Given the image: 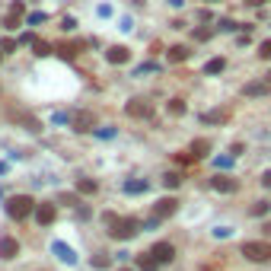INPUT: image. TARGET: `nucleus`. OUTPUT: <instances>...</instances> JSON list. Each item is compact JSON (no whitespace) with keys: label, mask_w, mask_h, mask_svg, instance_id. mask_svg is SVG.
Wrapping results in <instances>:
<instances>
[{"label":"nucleus","mask_w":271,"mask_h":271,"mask_svg":"<svg viewBox=\"0 0 271 271\" xmlns=\"http://www.w3.org/2000/svg\"><path fill=\"white\" fill-rule=\"evenodd\" d=\"M268 83H271V74H268Z\"/></svg>","instance_id":"obj_40"},{"label":"nucleus","mask_w":271,"mask_h":271,"mask_svg":"<svg viewBox=\"0 0 271 271\" xmlns=\"http://www.w3.org/2000/svg\"><path fill=\"white\" fill-rule=\"evenodd\" d=\"M211 188H214V191H223V195H233V191H239V182L230 179V176H220V172H217V176L211 179Z\"/></svg>","instance_id":"obj_10"},{"label":"nucleus","mask_w":271,"mask_h":271,"mask_svg":"<svg viewBox=\"0 0 271 271\" xmlns=\"http://www.w3.org/2000/svg\"><path fill=\"white\" fill-rule=\"evenodd\" d=\"M242 96H252V99H255V96H271V83L268 80L246 83V86H242Z\"/></svg>","instance_id":"obj_14"},{"label":"nucleus","mask_w":271,"mask_h":271,"mask_svg":"<svg viewBox=\"0 0 271 271\" xmlns=\"http://www.w3.org/2000/svg\"><path fill=\"white\" fill-rule=\"evenodd\" d=\"M32 48H36V55H39V58L51 55V45H48V42H39V39H36V42H32Z\"/></svg>","instance_id":"obj_25"},{"label":"nucleus","mask_w":271,"mask_h":271,"mask_svg":"<svg viewBox=\"0 0 271 271\" xmlns=\"http://www.w3.org/2000/svg\"><path fill=\"white\" fill-rule=\"evenodd\" d=\"M23 13H26L23 0H16V4L10 7V16H7V20H4V26H7V29H16V26H20V20H23Z\"/></svg>","instance_id":"obj_16"},{"label":"nucleus","mask_w":271,"mask_h":271,"mask_svg":"<svg viewBox=\"0 0 271 271\" xmlns=\"http://www.w3.org/2000/svg\"><path fill=\"white\" fill-rule=\"evenodd\" d=\"M211 36H214V32H211V29H198V32H195V39H198V42H207V39H211Z\"/></svg>","instance_id":"obj_31"},{"label":"nucleus","mask_w":271,"mask_h":271,"mask_svg":"<svg viewBox=\"0 0 271 271\" xmlns=\"http://www.w3.org/2000/svg\"><path fill=\"white\" fill-rule=\"evenodd\" d=\"M32 211H36V201H32L29 195H13V198H7V214H10L13 220H26Z\"/></svg>","instance_id":"obj_2"},{"label":"nucleus","mask_w":271,"mask_h":271,"mask_svg":"<svg viewBox=\"0 0 271 271\" xmlns=\"http://www.w3.org/2000/svg\"><path fill=\"white\" fill-rule=\"evenodd\" d=\"M99 191V182H93V179H77V195H96Z\"/></svg>","instance_id":"obj_18"},{"label":"nucleus","mask_w":271,"mask_h":271,"mask_svg":"<svg viewBox=\"0 0 271 271\" xmlns=\"http://www.w3.org/2000/svg\"><path fill=\"white\" fill-rule=\"evenodd\" d=\"M166 58H169V64H182V61L191 58V48L188 45H172L169 51H166Z\"/></svg>","instance_id":"obj_15"},{"label":"nucleus","mask_w":271,"mask_h":271,"mask_svg":"<svg viewBox=\"0 0 271 271\" xmlns=\"http://www.w3.org/2000/svg\"><path fill=\"white\" fill-rule=\"evenodd\" d=\"M125 112H128L131 118H150V115H153V106H150L147 99H128Z\"/></svg>","instance_id":"obj_7"},{"label":"nucleus","mask_w":271,"mask_h":271,"mask_svg":"<svg viewBox=\"0 0 271 271\" xmlns=\"http://www.w3.org/2000/svg\"><path fill=\"white\" fill-rule=\"evenodd\" d=\"M106 61H109V64H128V61H131V48L128 45H112L106 51Z\"/></svg>","instance_id":"obj_12"},{"label":"nucleus","mask_w":271,"mask_h":271,"mask_svg":"<svg viewBox=\"0 0 271 271\" xmlns=\"http://www.w3.org/2000/svg\"><path fill=\"white\" fill-rule=\"evenodd\" d=\"M207 153H211V141H207V137L191 141V147H188V156H191V160H204Z\"/></svg>","instance_id":"obj_13"},{"label":"nucleus","mask_w":271,"mask_h":271,"mask_svg":"<svg viewBox=\"0 0 271 271\" xmlns=\"http://www.w3.org/2000/svg\"><path fill=\"white\" fill-rule=\"evenodd\" d=\"M242 255L249 261H255V265L271 261V242L268 239H249V242H242Z\"/></svg>","instance_id":"obj_3"},{"label":"nucleus","mask_w":271,"mask_h":271,"mask_svg":"<svg viewBox=\"0 0 271 271\" xmlns=\"http://www.w3.org/2000/svg\"><path fill=\"white\" fill-rule=\"evenodd\" d=\"M265 236H271V223H265Z\"/></svg>","instance_id":"obj_38"},{"label":"nucleus","mask_w":271,"mask_h":271,"mask_svg":"<svg viewBox=\"0 0 271 271\" xmlns=\"http://www.w3.org/2000/svg\"><path fill=\"white\" fill-rule=\"evenodd\" d=\"M61 201H64V204H71V207H74V204H77V195H67V191H64V195H61Z\"/></svg>","instance_id":"obj_35"},{"label":"nucleus","mask_w":271,"mask_h":271,"mask_svg":"<svg viewBox=\"0 0 271 271\" xmlns=\"http://www.w3.org/2000/svg\"><path fill=\"white\" fill-rule=\"evenodd\" d=\"M246 4H249V7H265L268 0H246Z\"/></svg>","instance_id":"obj_37"},{"label":"nucleus","mask_w":271,"mask_h":271,"mask_svg":"<svg viewBox=\"0 0 271 271\" xmlns=\"http://www.w3.org/2000/svg\"><path fill=\"white\" fill-rule=\"evenodd\" d=\"M67 121H71V128L77 131V134H90L93 125H96V118H93L90 109H74L71 115H67Z\"/></svg>","instance_id":"obj_4"},{"label":"nucleus","mask_w":271,"mask_h":271,"mask_svg":"<svg viewBox=\"0 0 271 271\" xmlns=\"http://www.w3.org/2000/svg\"><path fill=\"white\" fill-rule=\"evenodd\" d=\"M16 45H20L16 39H4V42H0V51H4V55H10V51H13Z\"/></svg>","instance_id":"obj_28"},{"label":"nucleus","mask_w":271,"mask_h":271,"mask_svg":"<svg viewBox=\"0 0 271 271\" xmlns=\"http://www.w3.org/2000/svg\"><path fill=\"white\" fill-rule=\"evenodd\" d=\"M39 23H45V13H29V26H39Z\"/></svg>","instance_id":"obj_32"},{"label":"nucleus","mask_w":271,"mask_h":271,"mask_svg":"<svg viewBox=\"0 0 271 271\" xmlns=\"http://www.w3.org/2000/svg\"><path fill=\"white\" fill-rule=\"evenodd\" d=\"M226 115H223V112H207V115H204V121H207V125H217V121H223Z\"/></svg>","instance_id":"obj_29"},{"label":"nucleus","mask_w":271,"mask_h":271,"mask_svg":"<svg viewBox=\"0 0 271 271\" xmlns=\"http://www.w3.org/2000/svg\"><path fill=\"white\" fill-rule=\"evenodd\" d=\"M125 191H128V195H141V191H147V182H144V179L125 182Z\"/></svg>","instance_id":"obj_22"},{"label":"nucleus","mask_w":271,"mask_h":271,"mask_svg":"<svg viewBox=\"0 0 271 271\" xmlns=\"http://www.w3.org/2000/svg\"><path fill=\"white\" fill-rule=\"evenodd\" d=\"M118 271H131V268H118Z\"/></svg>","instance_id":"obj_39"},{"label":"nucleus","mask_w":271,"mask_h":271,"mask_svg":"<svg viewBox=\"0 0 271 271\" xmlns=\"http://www.w3.org/2000/svg\"><path fill=\"white\" fill-rule=\"evenodd\" d=\"M106 226H109V236L112 239H134L137 233L144 230V223L137 217H115V214H106Z\"/></svg>","instance_id":"obj_1"},{"label":"nucleus","mask_w":271,"mask_h":271,"mask_svg":"<svg viewBox=\"0 0 271 271\" xmlns=\"http://www.w3.org/2000/svg\"><path fill=\"white\" fill-rule=\"evenodd\" d=\"M166 109H169V115H185V99H169L166 102Z\"/></svg>","instance_id":"obj_20"},{"label":"nucleus","mask_w":271,"mask_h":271,"mask_svg":"<svg viewBox=\"0 0 271 271\" xmlns=\"http://www.w3.org/2000/svg\"><path fill=\"white\" fill-rule=\"evenodd\" d=\"M16 255H20V242H16L13 236H0V258L13 261Z\"/></svg>","instance_id":"obj_11"},{"label":"nucleus","mask_w":271,"mask_h":271,"mask_svg":"<svg viewBox=\"0 0 271 271\" xmlns=\"http://www.w3.org/2000/svg\"><path fill=\"white\" fill-rule=\"evenodd\" d=\"M61 58H77V51H80V45H58Z\"/></svg>","instance_id":"obj_26"},{"label":"nucleus","mask_w":271,"mask_h":271,"mask_svg":"<svg viewBox=\"0 0 271 271\" xmlns=\"http://www.w3.org/2000/svg\"><path fill=\"white\" fill-rule=\"evenodd\" d=\"M217 29H220V32H233L236 23H233V20H220V23H217Z\"/></svg>","instance_id":"obj_30"},{"label":"nucleus","mask_w":271,"mask_h":271,"mask_svg":"<svg viewBox=\"0 0 271 271\" xmlns=\"http://www.w3.org/2000/svg\"><path fill=\"white\" fill-rule=\"evenodd\" d=\"M10 121H16V125H23L26 131H42L39 118H32L29 112H20V109H10Z\"/></svg>","instance_id":"obj_9"},{"label":"nucleus","mask_w":271,"mask_h":271,"mask_svg":"<svg viewBox=\"0 0 271 271\" xmlns=\"http://www.w3.org/2000/svg\"><path fill=\"white\" fill-rule=\"evenodd\" d=\"M0 58H4V51H0Z\"/></svg>","instance_id":"obj_41"},{"label":"nucleus","mask_w":271,"mask_h":271,"mask_svg":"<svg viewBox=\"0 0 271 271\" xmlns=\"http://www.w3.org/2000/svg\"><path fill=\"white\" fill-rule=\"evenodd\" d=\"M223 67H226V61H223V58H211V61L204 64V74H220Z\"/></svg>","instance_id":"obj_21"},{"label":"nucleus","mask_w":271,"mask_h":271,"mask_svg":"<svg viewBox=\"0 0 271 271\" xmlns=\"http://www.w3.org/2000/svg\"><path fill=\"white\" fill-rule=\"evenodd\" d=\"M93 265H96V268H106V265H109V258H106V255H96V258H93Z\"/></svg>","instance_id":"obj_34"},{"label":"nucleus","mask_w":271,"mask_h":271,"mask_svg":"<svg viewBox=\"0 0 271 271\" xmlns=\"http://www.w3.org/2000/svg\"><path fill=\"white\" fill-rule=\"evenodd\" d=\"M258 58H261V61H271V39H265V42L258 45Z\"/></svg>","instance_id":"obj_27"},{"label":"nucleus","mask_w":271,"mask_h":271,"mask_svg":"<svg viewBox=\"0 0 271 271\" xmlns=\"http://www.w3.org/2000/svg\"><path fill=\"white\" fill-rule=\"evenodd\" d=\"M176 211H179V201H176V198H160V201L153 204V217H156L160 223L166 220V217H172Z\"/></svg>","instance_id":"obj_5"},{"label":"nucleus","mask_w":271,"mask_h":271,"mask_svg":"<svg viewBox=\"0 0 271 271\" xmlns=\"http://www.w3.org/2000/svg\"><path fill=\"white\" fill-rule=\"evenodd\" d=\"M261 185H265V188H271V169L265 172V176H261Z\"/></svg>","instance_id":"obj_36"},{"label":"nucleus","mask_w":271,"mask_h":271,"mask_svg":"<svg viewBox=\"0 0 271 271\" xmlns=\"http://www.w3.org/2000/svg\"><path fill=\"white\" fill-rule=\"evenodd\" d=\"M163 185H166V188H179V185H182V176H179V172H166V176H163Z\"/></svg>","instance_id":"obj_23"},{"label":"nucleus","mask_w":271,"mask_h":271,"mask_svg":"<svg viewBox=\"0 0 271 271\" xmlns=\"http://www.w3.org/2000/svg\"><path fill=\"white\" fill-rule=\"evenodd\" d=\"M51 252H55V258H61V261H67V265H74V261H77V255H74V249H71V246H64V242H55V246H51Z\"/></svg>","instance_id":"obj_17"},{"label":"nucleus","mask_w":271,"mask_h":271,"mask_svg":"<svg viewBox=\"0 0 271 271\" xmlns=\"http://www.w3.org/2000/svg\"><path fill=\"white\" fill-rule=\"evenodd\" d=\"M160 265L153 261V255L150 252H144V255H137V271H156Z\"/></svg>","instance_id":"obj_19"},{"label":"nucleus","mask_w":271,"mask_h":271,"mask_svg":"<svg viewBox=\"0 0 271 271\" xmlns=\"http://www.w3.org/2000/svg\"><path fill=\"white\" fill-rule=\"evenodd\" d=\"M268 211H271L268 201H255V204H252V217H265Z\"/></svg>","instance_id":"obj_24"},{"label":"nucleus","mask_w":271,"mask_h":271,"mask_svg":"<svg viewBox=\"0 0 271 271\" xmlns=\"http://www.w3.org/2000/svg\"><path fill=\"white\" fill-rule=\"evenodd\" d=\"M150 255H153L156 265H169V261L176 258V246H172V242H156L150 249Z\"/></svg>","instance_id":"obj_6"},{"label":"nucleus","mask_w":271,"mask_h":271,"mask_svg":"<svg viewBox=\"0 0 271 271\" xmlns=\"http://www.w3.org/2000/svg\"><path fill=\"white\" fill-rule=\"evenodd\" d=\"M61 26H64L67 32H74V29H77V20H71V16H64V23H61Z\"/></svg>","instance_id":"obj_33"},{"label":"nucleus","mask_w":271,"mask_h":271,"mask_svg":"<svg viewBox=\"0 0 271 271\" xmlns=\"http://www.w3.org/2000/svg\"><path fill=\"white\" fill-rule=\"evenodd\" d=\"M55 217H58V211H55V204H51V201L36 204V220H39V226H51V223H55Z\"/></svg>","instance_id":"obj_8"}]
</instances>
